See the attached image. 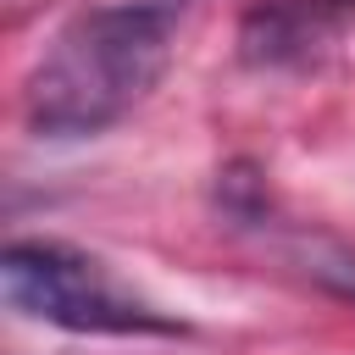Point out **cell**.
Returning <instances> with one entry per match:
<instances>
[{
	"instance_id": "cell-1",
	"label": "cell",
	"mask_w": 355,
	"mask_h": 355,
	"mask_svg": "<svg viewBox=\"0 0 355 355\" xmlns=\"http://www.w3.org/2000/svg\"><path fill=\"white\" fill-rule=\"evenodd\" d=\"M189 0H122L78 11L28 78V128L83 139L122 122L166 72Z\"/></svg>"
},
{
	"instance_id": "cell-4",
	"label": "cell",
	"mask_w": 355,
	"mask_h": 355,
	"mask_svg": "<svg viewBox=\"0 0 355 355\" xmlns=\"http://www.w3.org/2000/svg\"><path fill=\"white\" fill-rule=\"evenodd\" d=\"M338 6H355V0H338Z\"/></svg>"
},
{
	"instance_id": "cell-2",
	"label": "cell",
	"mask_w": 355,
	"mask_h": 355,
	"mask_svg": "<svg viewBox=\"0 0 355 355\" xmlns=\"http://www.w3.org/2000/svg\"><path fill=\"white\" fill-rule=\"evenodd\" d=\"M0 294L11 311L67 327V333H183L178 316L155 311L133 288L111 277L105 261L55 244V239H17L0 255Z\"/></svg>"
},
{
	"instance_id": "cell-3",
	"label": "cell",
	"mask_w": 355,
	"mask_h": 355,
	"mask_svg": "<svg viewBox=\"0 0 355 355\" xmlns=\"http://www.w3.org/2000/svg\"><path fill=\"white\" fill-rule=\"evenodd\" d=\"M283 250H288V261H294L311 283H322V288L338 294V300H355V250H349V244H338V239H327V233H288Z\"/></svg>"
}]
</instances>
